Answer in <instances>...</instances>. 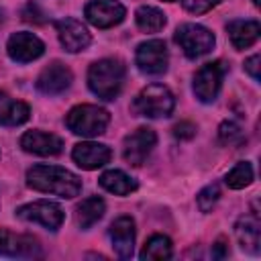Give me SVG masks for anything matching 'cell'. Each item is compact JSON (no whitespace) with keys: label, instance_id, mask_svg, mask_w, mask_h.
Wrapping results in <instances>:
<instances>
[{"label":"cell","instance_id":"cell-4","mask_svg":"<svg viewBox=\"0 0 261 261\" xmlns=\"http://www.w3.org/2000/svg\"><path fill=\"white\" fill-rule=\"evenodd\" d=\"M173 106H175L173 94L169 92V88H165L161 84H151V86L143 88L133 102V110L139 116H147V118L169 116Z\"/></svg>","mask_w":261,"mask_h":261},{"label":"cell","instance_id":"cell-13","mask_svg":"<svg viewBox=\"0 0 261 261\" xmlns=\"http://www.w3.org/2000/svg\"><path fill=\"white\" fill-rule=\"evenodd\" d=\"M55 29H57V35H59L61 45L69 53L84 51L90 45V33H88V29L80 20H75V18L55 20Z\"/></svg>","mask_w":261,"mask_h":261},{"label":"cell","instance_id":"cell-5","mask_svg":"<svg viewBox=\"0 0 261 261\" xmlns=\"http://www.w3.org/2000/svg\"><path fill=\"white\" fill-rule=\"evenodd\" d=\"M173 37H175V43L184 49V53L190 59H198V57L210 53L214 47V35L202 24L186 22V24L177 27Z\"/></svg>","mask_w":261,"mask_h":261},{"label":"cell","instance_id":"cell-23","mask_svg":"<svg viewBox=\"0 0 261 261\" xmlns=\"http://www.w3.org/2000/svg\"><path fill=\"white\" fill-rule=\"evenodd\" d=\"M135 20L143 33H159L165 27V14L155 6H141L135 12Z\"/></svg>","mask_w":261,"mask_h":261},{"label":"cell","instance_id":"cell-29","mask_svg":"<svg viewBox=\"0 0 261 261\" xmlns=\"http://www.w3.org/2000/svg\"><path fill=\"white\" fill-rule=\"evenodd\" d=\"M173 135H175L177 139H192V137L196 135V124H192V122H188V120L177 122V124L173 126Z\"/></svg>","mask_w":261,"mask_h":261},{"label":"cell","instance_id":"cell-26","mask_svg":"<svg viewBox=\"0 0 261 261\" xmlns=\"http://www.w3.org/2000/svg\"><path fill=\"white\" fill-rule=\"evenodd\" d=\"M218 137H220V141H222L224 145H239V143L245 139L243 128H241L234 120H224V122L220 124V128H218Z\"/></svg>","mask_w":261,"mask_h":261},{"label":"cell","instance_id":"cell-19","mask_svg":"<svg viewBox=\"0 0 261 261\" xmlns=\"http://www.w3.org/2000/svg\"><path fill=\"white\" fill-rule=\"evenodd\" d=\"M31 116L29 104L20 100H12L6 92H0V124L4 126H16L27 122Z\"/></svg>","mask_w":261,"mask_h":261},{"label":"cell","instance_id":"cell-31","mask_svg":"<svg viewBox=\"0 0 261 261\" xmlns=\"http://www.w3.org/2000/svg\"><path fill=\"white\" fill-rule=\"evenodd\" d=\"M259 61H261L259 55H253V57H249V59L245 61V69H247V73H249L253 80H259Z\"/></svg>","mask_w":261,"mask_h":261},{"label":"cell","instance_id":"cell-21","mask_svg":"<svg viewBox=\"0 0 261 261\" xmlns=\"http://www.w3.org/2000/svg\"><path fill=\"white\" fill-rule=\"evenodd\" d=\"M104 210H106V204L102 198L98 196H92V198H86L77 208H75V222L80 228H90L94 226L102 216H104Z\"/></svg>","mask_w":261,"mask_h":261},{"label":"cell","instance_id":"cell-12","mask_svg":"<svg viewBox=\"0 0 261 261\" xmlns=\"http://www.w3.org/2000/svg\"><path fill=\"white\" fill-rule=\"evenodd\" d=\"M6 49H8L10 59H14L18 63H29V61H33V59L43 55L45 45H43V41L37 35L22 31V33H14L8 39Z\"/></svg>","mask_w":261,"mask_h":261},{"label":"cell","instance_id":"cell-30","mask_svg":"<svg viewBox=\"0 0 261 261\" xmlns=\"http://www.w3.org/2000/svg\"><path fill=\"white\" fill-rule=\"evenodd\" d=\"M45 14L31 2V4H27V8L22 10V18L24 20H29V22H37V24H41V22H45V18H43Z\"/></svg>","mask_w":261,"mask_h":261},{"label":"cell","instance_id":"cell-8","mask_svg":"<svg viewBox=\"0 0 261 261\" xmlns=\"http://www.w3.org/2000/svg\"><path fill=\"white\" fill-rule=\"evenodd\" d=\"M137 67L143 73L149 75H159L167 69V47L163 41L159 39H151L145 41L137 47V55H135Z\"/></svg>","mask_w":261,"mask_h":261},{"label":"cell","instance_id":"cell-34","mask_svg":"<svg viewBox=\"0 0 261 261\" xmlns=\"http://www.w3.org/2000/svg\"><path fill=\"white\" fill-rule=\"evenodd\" d=\"M165 2H173V0H165Z\"/></svg>","mask_w":261,"mask_h":261},{"label":"cell","instance_id":"cell-18","mask_svg":"<svg viewBox=\"0 0 261 261\" xmlns=\"http://www.w3.org/2000/svg\"><path fill=\"white\" fill-rule=\"evenodd\" d=\"M226 31H228V39L234 45V49H247L259 39V31L261 29H259L257 20L237 18V20H230L226 24Z\"/></svg>","mask_w":261,"mask_h":261},{"label":"cell","instance_id":"cell-28","mask_svg":"<svg viewBox=\"0 0 261 261\" xmlns=\"http://www.w3.org/2000/svg\"><path fill=\"white\" fill-rule=\"evenodd\" d=\"M222 0H181L184 8L192 14H204L208 12L210 8H214L216 4H220Z\"/></svg>","mask_w":261,"mask_h":261},{"label":"cell","instance_id":"cell-32","mask_svg":"<svg viewBox=\"0 0 261 261\" xmlns=\"http://www.w3.org/2000/svg\"><path fill=\"white\" fill-rule=\"evenodd\" d=\"M228 255V249H226V243L220 239V241H216L214 245H212V257H216V259H222V257H226Z\"/></svg>","mask_w":261,"mask_h":261},{"label":"cell","instance_id":"cell-1","mask_svg":"<svg viewBox=\"0 0 261 261\" xmlns=\"http://www.w3.org/2000/svg\"><path fill=\"white\" fill-rule=\"evenodd\" d=\"M27 184L45 194H55L59 198H75L82 190V179L57 165H33L27 171Z\"/></svg>","mask_w":261,"mask_h":261},{"label":"cell","instance_id":"cell-17","mask_svg":"<svg viewBox=\"0 0 261 261\" xmlns=\"http://www.w3.org/2000/svg\"><path fill=\"white\" fill-rule=\"evenodd\" d=\"M71 157L82 169H98L110 161L112 153L106 145L88 141V143H77L71 151Z\"/></svg>","mask_w":261,"mask_h":261},{"label":"cell","instance_id":"cell-24","mask_svg":"<svg viewBox=\"0 0 261 261\" xmlns=\"http://www.w3.org/2000/svg\"><path fill=\"white\" fill-rule=\"evenodd\" d=\"M169 257H171V241L163 234H153L141 251L143 261H159V259H169Z\"/></svg>","mask_w":261,"mask_h":261},{"label":"cell","instance_id":"cell-9","mask_svg":"<svg viewBox=\"0 0 261 261\" xmlns=\"http://www.w3.org/2000/svg\"><path fill=\"white\" fill-rule=\"evenodd\" d=\"M155 141H157V137H155L153 128H149V126L137 128L135 133H130L124 139V145H122V157H124V161L128 165H135V167L143 165L145 159L149 157V153L153 151Z\"/></svg>","mask_w":261,"mask_h":261},{"label":"cell","instance_id":"cell-16","mask_svg":"<svg viewBox=\"0 0 261 261\" xmlns=\"http://www.w3.org/2000/svg\"><path fill=\"white\" fill-rule=\"evenodd\" d=\"M20 147L27 153H35V155H59L63 149V141L53 135V133H43V130H29L20 137Z\"/></svg>","mask_w":261,"mask_h":261},{"label":"cell","instance_id":"cell-33","mask_svg":"<svg viewBox=\"0 0 261 261\" xmlns=\"http://www.w3.org/2000/svg\"><path fill=\"white\" fill-rule=\"evenodd\" d=\"M253 4H255V6H259V0H253Z\"/></svg>","mask_w":261,"mask_h":261},{"label":"cell","instance_id":"cell-15","mask_svg":"<svg viewBox=\"0 0 261 261\" xmlns=\"http://www.w3.org/2000/svg\"><path fill=\"white\" fill-rule=\"evenodd\" d=\"M110 241L120 259H130L135 249V220L130 216H118L110 224Z\"/></svg>","mask_w":261,"mask_h":261},{"label":"cell","instance_id":"cell-7","mask_svg":"<svg viewBox=\"0 0 261 261\" xmlns=\"http://www.w3.org/2000/svg\"><path fill=\"white\" fill-rule=\"evenodd\" d=\"M16 216L20 220H29V222H39L49 230H57L65 218L63 210L49 200H37L31 204H24L16 210Z\"/></svg>","mask_w":261,"mask_h":261},{"label":"cell","instance_id":"cell-2","mask_svg":"<svg viewBox=\"0 0 261 261\" xmlns=\"http://www.w3.org/2000/svg\"><path fill=\"white\" fill-rule=\"evenodd\" d=\"M124 82V65L118 59H100L88 69V86L102 100H114Z\"/></svg>","mask_w":261,"mask_h":261},{"label":"cell","instance_id":"cell-25","mask_svg":"<svg viewBox=\"0 0 261 261\" xmlns=\"http://www.w3.org/2000/svg\"><path fill=\"white\" fill-rule=\"evenodd\" d=\"M224 181H226V186L232 188V190H243V188H247V186L253 181V167H251V163H247V161L237 163V165L226 173Z\"/></svg>","mask_w":261,"mask_h":261},{"label":"cell","instance_id":"cell-20","mask_svg":"<svg viewBox=\"0 0 261 261\" xmlns=\"http://www.w3.org/2000/svg\"><path fill=\"white\" fill-rule=\"evenodd\" d=\"M234 234H237L239 245L245 251L259 253V234H261V228H259L257 216H243L234 224Z\"/></svg>","mask_w":261,"mask_h":261},{"label":"cell","instance_id":"cell-22","mask_svg":"<svg viewBox=\"0 0 261 261\" xmlns=\"http://www.w3.org/2000/svg\"><path fill=\"white\" fill-rule=\"evenodd\" d=\"M98 181H100V186L106 192L116 194V196H126V194H130V192L137 190V181L133 177H128L124 171H120V169L104 171Z\"/></svg>","mask_w":261,"mask_h":261},{"label":"cell","instance_id":"cell-10","mask_svg":"<svg viewBox=\"0 0 261 261\" xmlns=\"http://www.w3.org/2000/svg\"><path fill=\"white\" fill-rule=\"evenodd\" d=\"M86 18L98 29H110L124 20V6L116 0H92L84 8Z\"/></svg>","mask_w":261,"mask_h":261},{"label":"cell","instance_id":"cell-27","mask_svg":"<svg viewBox=\"0 0 261 261\" xmlns=\"http://www.w3.org/2000/svg\"><path fill=\"white\" fill-rule=\"evenodd\" d=\"M218 198H220V188H218V184H210V186H206V188L196 196V202H198V208H200L202 212H210V210L214 208V204L218 202Z\"/></svg>","mask_w":261,"mask_h":261},{"label":"cell","instance_id":"cell-6","mask_svg":"<svg viewBox=\"0 0 261 261\" xmlns=\"http://www.w3.org/2000/svg\"><path fill=\"white\" fill-rule=\"evenodd\" d=\"M224 71H226V65L222 61L206 63L196 71V75H194V94L200 102L208 104V102L216 100V96L220 92V86H222Z\"/></svg>","mask_w":261,"mask_h":261},{"label":"cell","instance_id":"cell-3","mask_svg":"<svg viewBox=\"0 0 261 261\" xmlns=\"http://www.w3.org/2000/svg\"><path fill=\"white\" fill-rule=\"evenodd\" d=\"M108 112L100 106H92V104H80L75 108H71L65 116V124L73 135H82V137H98L106 130L108 126Z\"/></svg>","mask_w":261,"mask_h":261},{"label":"cell","instance_id":"cell-11","mask_svg":"<svg viewBox=\"0 0 261 261\" xmlns=\"http://www.w3.org/2000/svg\"><path fill=\"white\" fill-rule=\"evenodd\" d=\"M39 241L31 234H14L0 228V257H39Z\"/></svg>","mask_w":261,"mask_h":261},{"label":"cell","instance_id":"cell-14","mask_svg":"<svg viewBox=\"0 0 261 261\" xmlns=\"http://www.w3.org/2000/svg\"><path fill=\"white\" fill-rule=\"evenodd\" d=\"M69 84H71V71H69L67 65H63L59 61L49 63L41 71V75L37 77V88L43 94H49V96L65 92L69 88Z\"/></svg>","mask_w":261,"mask_h":261}]
</instances>
